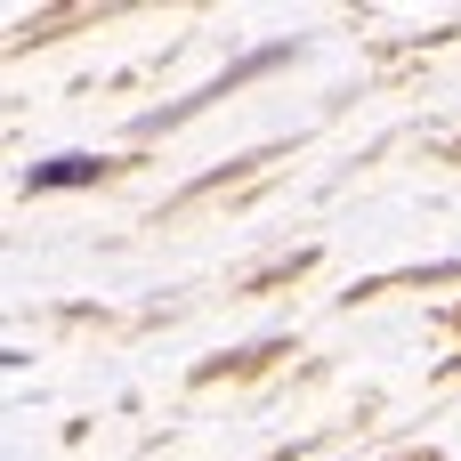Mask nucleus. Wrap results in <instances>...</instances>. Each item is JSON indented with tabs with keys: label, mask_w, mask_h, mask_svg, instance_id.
Listing matches in <instances>:
<instances>
[{
	"label": "nucleus",
	"mask_w": 461,
	"mask_h": 461,
	"mask_svg": "<svg viewBox=\"0 0 461 461\" xmlns=\"http://www.w3.org/2000/svg\"><path fill=\"white\" fill-rule=\"evenodd\" d=\"M113 162H97V154H57V162H32L24 170V194H57V186H89V178H105Z\"/></svg>",
	"instance_id": "obj_1"
}]
</instances>
